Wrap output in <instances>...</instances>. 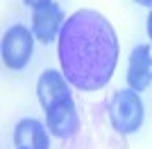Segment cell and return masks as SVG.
<instances>
[{"label":"cell","mask_w":152,"mask_h":149,"mask_svg":"<svg viewBox=\"0 0 152 149\" xmlns=\"http://www.w3.org/2000/svg\"><path fill=\"white\" fill-rule=\"evenodd\" d=\"M45 127H48V131L52 136L61 138V140L75 136L77 129H80V115H77L73 97L61 102V104H57L50 111H45Z\"/></svg>","instance_id":"52a82bcc"},{"label":"cell","mask_w":152,"mask_h":149,"mask_svg":"<svg viewBox=\"0 0 152 149\" xmlns=\"http://www.w3.org/2000/svg\"><path fill=\"white\" fill-rule=\"evenodd\" d=\"M148 36H150V43H152V9L148 14Z\"/></svg>","instance_id":"9c48e42d"},{"label":"cell","mask_w":152,"mask_h":149,"mask_svg":"<svg viewBox=\"0 0 152 149\" xmlns=\"http://www.w3.org/2000/svg\"><path fill=\"white\" fill-rule=\"evenodd\" d=\"M70 81L64 77V72L59 70H43L41 77L37 81V97H39V104L43 106V111H50L55 108L57 104L70 99V88H68Z\"/></svg>","instance_id":"5b68a950"},{"label":"cell","mask_w":152,"mask_h":149,"mask_svg":"<svg viewBox=\"0 0 152 149\" xmlns=\"http://www.w3.org/2000/svg\"><path fill=\"white\" fill-rule=\"evenodd\" d=\"M23 2H25V5L30 7V9H34L37 5H41V2H45V0H23Z\"/></svg>","instance_id":"30bf717a"},{"label":"cell","mask_w":152,"mask_h":149,"mask_svg":"<svg viewBox=\"0 0 152 149\" xmlns=\"http://www.w3.org/2000/svg\"><path fill=\"white\" fill-rule=\"evenodd\" d=\"M109 120L118 133H136L143 124V102L132 88L116 90L109 99Z\"/></svg>","instance_id":"7a4b0ae2"},{"label":"cell","mask_w":152,"mask_h":149,"mask_svg":"<svg viewBox=\"0 0 152 149\" xmlns=\"http://www.w3.org/2000/svg\"><path fill=\"white\" fill-rule=\"evenodd\" d=\"M134 2H139V5H143V7H152V0H134Z\"/></svg>","instance_id":"8fae6325"},{"label":"cell","mask_w":152,"mask_h":149,"mask_svg":"<svg viewBox=\"0 0 152 149\" xmlns=\"http://www.w3.org/2000/svg\"><path fill=\"white\" fill-rule=\"evenodd\" d=\"M64 23V12L55 0H45L32 9V32L41 43H52L55 38H59Z\"/></svg>","instance_id":"277c9868"},{"label":"cell","mask_w":152,"mask_h":149,"mask_svg":"<svg viewBox=\"0 0 152 149\" xmlns=\"http://www.w3.org/2000/svg\"><path fill=\"white\" fill-rule=\"evenodd\" d=\"M34 38H37L34 32L20 23L7 27L5 36H2V61L9 70H23L30 63Z\"/></svg>","instance_id":"3957f363"},{"label":"cell","mask_w":152,"mask_h":149,"mask_svg":"<svg viewBox=\"0 0 152 149\" xmlns=\"http://www.w3.org/2000/svg\"><path fill=\"white\" fill-rule=\"evenodd\" d=\"M14 145L16 149H50V138L39 120L25 118L14 129Z\"/></svg>","instance_id":"ba28073f"},{"label":"cell","mask_w":152,"mask_h":149,"mask_svg":"<svg viewBox=\"0 0 152 149\" xmlns=\"http://www.w3.org/2000/svg\"><path fill=\"white\" fill-rule=\"evenodd\" d=\"M127 84L132 90L143 93L152 84V50L150 45L139 43L129 52V61H127Z\"/></svg>","instance_id":"8992f818"},{"label":"cell","mask_w":152,"mask_h":149,"mask_svg":"<svg viewBox=\"0 0 152 149\" xmlns=\"http://www.w3.org/2000/svg\"><path fill=\"white\" fill-rule=\"evenodd\" d=\"M59 66L77 90H100L109 84L121 45L114 27L100 12L80 9L66 18L59 32Z\"/></svg>","instance_id":"6da1fadb"}]
</instances>
